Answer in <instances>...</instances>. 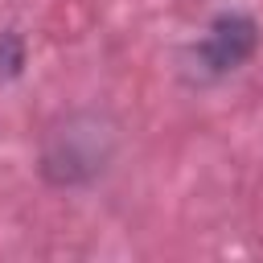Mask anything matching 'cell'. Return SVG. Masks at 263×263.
Masks as SVG:
<instances>
[{
  "label": "cell",
  "mask_w": 263,
  "mask_h": 263,
  "mask_svg": "<svg viewBox=\"0 0 263 263\" xmlns=\"http://www.w3.org/2000/svg\"><path fill=\"white\" fill-rule=\"evenodd\" d=\"M115 144H119L115 123L103 111H70L45 132L37 173L53 189H82L107 173Z\"/></svg>",
  "instance_id": "cell-1"
},
{
  "label": "cell",
  "mask_w": 263,
  "mask_h": 263,
  "mask_svg": "<svg viewBox=\"0 0 263 263\" xmlns=\"http://www.w3.org/2000/svg\"><path fill=\"white\" fill-rule=\"evenodd\" d=\"M25 70V37L21 33H0V82L16 78Z\"/></svg>",
  "instance_id": "cell-3"
},
{
  "label": "cell",
  "mask_w": 263,
  "mask_h": 263,
  "mask_svg": "<svg viewBox=\"0 0 263 263\" xmlns=\"http://www.w3.org/2000/svg\"><path fill=\"white\" fill-rule=\"evenodd\" d=\"M259 41H263V29H259V21L251 12H242V8L218 12L201 29V37L193 41V49H189L193 78L197 82H218V78L242 70L259 53Z\"/></svg>",
  "instance_id": "cell-2"
}]
</instances>
